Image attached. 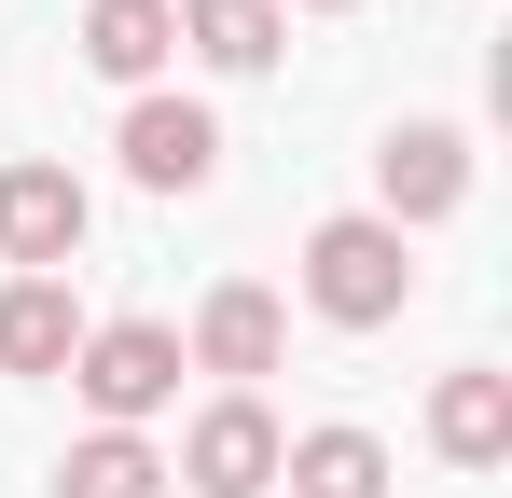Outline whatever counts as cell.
Segmentation results:
<instances>
[{"label": "cell", "instance_id": "3957f363", "mask_svg": "<svg viewBox=\"0 0 512 498\" xmlns=\"http://www.w3.org/2000/svg\"><path fill=\"white\" fill-rule=\"evenodd\" d=\"M180 485L194 498H263L277 485V415H263L250 388H222V402L180 429Z\"/></svg>", "mask_w": 512, "mask_h": 498}, {"label": "cell", "instance_id": "8992f818", "mask_svg": "<svg viewBox=\"0 0 512 498\" xmlns=\"http://www.w3.org/2000/svg\"><path fill=\"white\" fill-rule=\"evenodd\" d=\"M208 166H222V125L194 97H139L125 111V180L139 194H208Z\"/></svg>", "mask_w": 512, "mask_h": 498}, {"label": "cell", "instance_id": "7c38bea8", "mask_svg": "<svg viewBox=\"0 0 512 498\" xmlns=\"http://www.w3.org/2000/svg\"><path fill=\"white\" fill-rule=\"evenodd\" d=\"M277 485L291 498H388V443L374 429H305V443H277Z\"/></svg>", "mask_w": 512, "mask_h": 498}, {"label": "cell", "instance_id": "5bb4252c", "mask_svg": "<svg viewBox=\"0 0 512 498\" xmlns=\"http://www.w3.org/2000/svg\"><path fill=\"white\" fill-rule=\"evenodd\" d=\"M277 14H291V0H277ZM305 14H346V0H305Z\"/></svg>", "mask_w": 512, "mask_h": 498}, {"label": "cell", "instance_id": "9c48e42d", "mask_svg": "<svg viewBox=\"0 0 512 498\" xmlns=\"http://www.w3.org/2000/svg\"><path fill=\"white\" fill-rule=\"evenodd\" d=\"M180 56V14L167 0H84V70L97 83H153Z\"/></svg>", "mask_w": 512, "mask_h": 498}, {"label": "cell", "instance_id": "4fadbf2b", "mask_svg": "<svg viewBox=\"0 0 512 498\" xmlns=\"http://www.w3.org/2000/svg\"><path fill=\"white\" fill-rule=\"evenodd\" d=\"M56 498H167V457H153L139 429H97V443H70Z\"/></svg>", "mask_w": 512, "mask_h": 498}, {"label": "cell", "instance_id": "7a4b0ae2", "mask_svg": "<svg viewBox=\"0 0 512 498\" xmlns=\"http://www.w3.org/2000/svg\"><path fill=\"white\" fill-rule=\"evenodd\" d=\"M180 374H194V360H180V332H167V319H111V332H84V346H70V388H84L111 429L167 415V402H180Z\"/></svg>", "mask_w": 512, "mask_h": 498}, {"label": "cell", "instance_id": "6da1fadb", "mask_svg": "<svg viewBox=\"0 0 512 498\" xmlns=\"http://www.w3.org/2000/svg\"><path fill=\"white\" fill-rule=\"evenodd\" d=\"M305 305H319L333 332H388L402 305H416L402 236H388V222H319V236H305Z\"/></svg>", "mask_w": 512, "mask_h": 498}, {"label": "cell", "instance_id": "8fae6325", "mask_svg": "<svg viewBox=\"0 0 512 498\" xmlns=\"http://www.w3.org/2000/svg\"><path fill=\"white\" fill-rule=\"evenodd\" d=\"M167 14H180V42H194L208 70H277V56H291V14H277V0H167Z\"/></svg>", "mask_w": 512, "mask_h": 498}, {"label": "cell", "instance_id": "ba28073f", "mask_svg": "<svg viewBox=\"0 0 512 498\" xmlns=\"http://www.w3.org/2000/svg\"><path fill=\"white\" fill-rule=\"evenodd\" d=\"M429 443H443L457 471H499L512 457V374H443V388H429Z\"/></svg>", "mask_w": 512, "mask_h": 498}, {"label": "cell", "instance_id": "52a82bcc", "mask_svg": "<svg viewBox=\"0 0 512 498\" xmlns=\"http://www.w3.org/2000/svg\"><path fill=\"white\" fill-rule=\"evenodd\" d=\"M374 194H388V236H402V222H443V208L471 194V139H457V125H388Z\"/></svg>", "mask_w": 512, "mask_h": 498}, {"label": "cell", "instance_id": "5b68a950", "mask_svg": "<svg viewBox=\"0 0 512 498\" xmlns=\"http://www.w3.org/2000/svg\"><path fill=\"white\" fill-rule=\"evenodd\" d=\"M84 180H70V166H0V249H14V263H28V277H56V263H70V249H84Z\"/></svg>", "mask_w": 512, "mask_h": 498}, {"label": "cell", "instance_id": "30bf717a", "mask_svg": "<svg viewBox=\"0 0 512 498\" xmlns=\"http://www.w3.org/2000/svg\"><path fill=\"white\" fill-rule=\"evenodd\" d=\"M70 346H84L70 277H14L0 291V374H70Z\"/></svg>", "mask_w": 512, "mask_h": 498}, {"label": "cell", "instance_id": "277c9868", "mask_svg": "<svg viewBox=\"0 0 512 498\" xmlns=\"http://www.w3.org/2000/svg\"><path fill=\"white\" fill-rule=\"evenodd\" d=\"M277 346H291V319H277V291L263 277H222L208 305H194V374H222V388H250V374H277Z\"/></svg>", "mask_w": 512, "mask_h": 498}]
</instances>
